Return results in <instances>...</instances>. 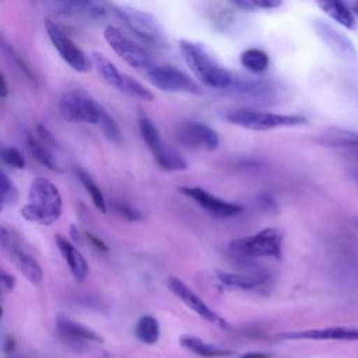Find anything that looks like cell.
Here are the masks:
<instances>
[{
    "mask_svg": "<svg viewBox=\"0 0 358 358\" xmlns=\"http://www.w3.org/2000/svg\"><path fill=\"white\" fill-rule=\"evenodd\" d=\"M28 203L21 208V215L35 224L50 225L62 215L63 200L56 185L48 178H35L29 186Z\"/></svg>",
    "mask_w": 358,
    "mask_h": 358,
    "instance_id": "6da1fadb",
    "label": "cell"
},
{
    "mask_svg": "<svg viewBox=\"0 0 358 358\" xmlns=\"http://www.w3.org/2000/svg\"><path fill=\"white\" fill-rule=\"evenodd\" d=\"M179 50L185 63L200 83L217 90H225L234 85L235 80L232 74L201 45L190 41H180Z\"/></svg>",
    "mask_w": 358,
    "mask_h": 358,
    "instance_id": "7a4b0ae2",
    "label": "cell"
},
{
    "mask_svg": "<svg viewBox=\"0 0 358 358\" xmlns=\"http://www.w3.org/2000/svg\"><path fill=\"white\" fill-rule=\"evenodd\" d=\"M224 119L235 126L255 130L266 131L278 127H294L302 126L308 120L299 115H281L271 112H262L253 109H229L222 113Z\"/></svg>",
    "mask_w": 358,
    "mask_h": 358,
    "instance_id": "3957f363",
    "label": "cell"
},
{
    "mask_svg": "<svg viewBox=\"0 0 358 358\" xmlns=\"http://www.w3.org/2000/svg\"><path fill=\"white\" fill-rule=\"evenodd\" d=\"M0 248L10 257L18 271L34 285L43 280V271L34 256L24 248L20 236L10 228L0 225Z\"/></svg>",
    "mask_w": 358,
    "mask_h": 358,
    "instance_id": "277c9868",
    "label": "cell"
},
{
    "mask_svg": "<svg viewBox=\"0 0 358 358\" xmlns=\"http://www.w3.org/2000/svg\"><path fill=\"white\" fill-rule=\"evenodd\" d=\"M59 109L67 122L90 124H98L105 110L102 105L84 90H70L64 92L59 101Z\"/></svg>",
    "mask_w": 358,
    "mask_h": 358,
    "instance_id": "5b68a950",
    "label": "cell"
},
{
    "mask_svg": "<svg viewBox=\"0 0 358 358\" xmlns=\"http://www.w3.org/2000/svg\"><path fill=\"white\" fill-rule=\"evenodd\" d=\"M138 129L140 134L147 144L148 150L152 152L157 164L165 171H182L186 169L185 158L166 144H164L158 129L155 124L144 115L138 117Z\"/></svg>",
    "mask_w": 358,
    "mask_h": 358,
    "instance_id": "8992f818",
    "label": "cell"
},
{
    "mask_svg": "<svg viewBox=\"0 0 358 358\" xmlns=\"http://www.w3.org/2000/svg\"><path fill=\"white\" fill-rule=\"evenodd\" d=\"M229 249L246 257H278L281 252V234L275 228H264L253 236L234 239Z\"/></svg>",
    "mask_w": 358,
    "mask_h": 358,
    "instance_id": "52a82bcc",
    "label": "cell"
},
{
    "mask_svg": "<svg viewBox=\"0 0 358 358\" xmlns=\"http://www.w3.org/2000/svg\"><path fill=\"white\" fill-rule=\"evenodd\" d=\"M45 31L59 56L77 73L91 70V57L85 55L76 42L52 20H45Z\"/></svg>",
    "mask_w": 358,
    "mask_h": 358,
    "instance_id": "ba28073f",
    "label": "cell"
},
{
    "mask_svg": "<svg viewBox=\"0 0 358 358\" xmlns=\"http://www.w3.org/2000/svg\"><path fill=\"white\" fill-rule=\"evenodd\" d=\"M103 39L109 45V48L130 67L145 71L152 66L150 55L141 46H138L136 42L122 34V31L116 27L108 25L103 29Z\"/></svg>",
    "mask_w": 358,
    "mask_h": 358,
    "instance_id": "9c48e42d",
    "label": "cell"
},
{
    "mask_svg": "<svg viewBox=\"0 0 358 358\" xmlns=\"http://www.w3.org/2000/svg\"><path fill=\"white\" fill-rule=\"evenodd\" d=\"M150 83L164 92H180L190 95H200L201 90L197 83L183 71L172 66H151L145 70Z\"/></svg>",
    "mask_w": 358,
    "mask_h": 358,
    "instance_id": "30bf717a",
    "label": "cell"
},
{
    "mask_svg": "<svg viewBox=\"0 0 358 358\" xmlns=\"http://www.w3.org/2000/svg\"><path fill=\"white\" fill-rule=\"evenodd\" d=\"M115 13L130 31L141 39L147 42H159L164 38V29L152 14L130 6H117L115 7Z\"/></svg>",
    "mask_w": 358,
    "mask_h": 358,
    "instance_id": "8fae6325",
    "label": "cell"
},
{
    "mask_svg": "<svg viewBox=\"0 0 358 358\" xmlns=\"http://www.w3.org/2000/svg\"><path fill=\"white\" fill-rule=\"evenodd\" d=\"M178 141L190 150L213 151L220 144V137L215 130L200 122H185L176 131Z\"/></svg>",
    "mask_w": 358,
    "mask_h": 358,
    "instance_id": "7c38bea8",
    "label": "cell"
},
{
    "mask_svg": "<svg viewBox=\"0 0 358 358\" xmlns=\"http://www.w3.org/2000/svg\"><path fill=\"white\" fill-rule=\"evenodd\" d=\"M313 29L316 35L326 43V46L338 57L344 60H357L358 52L350 38L340 29L326 22L324 20H316L313 22Z\"/></svg>",
    "mask_w": 358,
    "mask_h": 358,
    "instance_id": "4fadbf2b",
    "label": "cell"
},
{
    "mask_svg": "<svg viewBox=\"0 0 358 358\" xmlns=\"http://www.w3.org/2000/svg\"><path fill=\"white\" fill-rule=\"evenodd\" d=\"M168 288L185 303L187 305L193 312H196L199 316H201L204 320L220 326V327H225L227 323L225 320L215 313L197 294H194L185 282H182L179 278L171 275L168 277Z\"/></svg>",
    "mask_w": 358,
    "mask_h": 358,
    "instance_id": "5bb4252c",
    "label": "cell"
},
{
    "mask_svg": "<svg viewBox=\"0 0 358 358\" xmlns=\"http://www.w3.org/2000/svg\"><path fill=\"white\" fill-rule=\"evenodd\" d=\"M183 194L194 200L203 210L210 213L211 215L217 218H227V217H234L238 215L243 211V207L235 203H229L225 200H221L211 193L203 190L201 187H194V186H186L179 189Z\"/></svg>",
    "mask_w": 358,
    "mask_h": 358,
    "instance_id": "9a60e30c",
    "label": "cell"
},
{
    "mask_svg": "<svg viewBox=\"0 0 358 358\" xmlns=\"http://www.w3.org/2000/svg\"><path fill=\"white\" fill-rule=\"evenodd\" d=\"M281 338L287 340H337V341H357V326H329L319 329H306L299 331L281 333Z\"/></svg>",
    "mask_w": 358,
    "mask_h": 358,
    "instance_id": "2e32d148",
    "label": "cell"
},
{
    "mask_svg": "<svg viewBox=\"0 0 358 358\" xmlns=\"http://www.w3.org/2000/svg\"><path fill=\"white\" fill-rule=\"evenodd\" d=\"M56 324H57V330L60 333V336L63 337V340H66L69 344L74 345L77 350L83 348L87 343H102L103 338L95 333L94 330H91L90 327L77 323L74 320H71L67 316H57L56 319Z\"/></svg>",
    "mask_w": 358,
    "mask_h": 358,
    "instance_id": "e0dca14e",
    "label": "cell"
},
{
    "mask_svg": "<svg viewBox=\"0 0 358 358\" xmlns=\"http://www.w3.org/2000/svg\"><path fill=\"white\" fill-rule=\"evenodd\" d=\"M57 248L63 256V259L66 260L73 277L76 278V281H84L90 273L88 268V263L85 260V257L81 255V252H78V249L70 242L67 241L64 236L62 235H56L55 236Z\"/></svg>",
    "mask_w": 358,
    "mask_h": 358,
    "instance_id": "ac0fdd59",
    "label": "cell"
},
{
    "mask_svg": "<svg viewBox=\"0 0 358 358\" xmlns=\"http://www.w3.org/2000/svg\"><path fill=\"white\" fill-rule=\"evenodd\" d=\"M90 57H91L92 66L95 67V70L98 71V74L102 77V80H103L108 85H110V87H113L115 90L119 91L124 73L119 71L117 67H116L106 56H103V55L99 53V52H92Z\"/></svg>",
    "mask_w": 358,
    "mask_h": 358,
    "instance_id": "d6986e66",
    "label": "cell"
},
{
    "mask_svg": "<svg viewBox=\"0 0 358 358\" xmlns=\"http://www.w3.org/2000/svg\"><path fill=\"white\" fill-rule=\"evenodd\" d=\"M179 341H180L182 347L187 348L193 354L200 355L203 358H224V357L232 355V351L220 348V347L213 345V344H208V343H206L201 338L194 337V336H182L179 338Z\"/></svg>",
    "mask_w": 358,
    "mask_h": 358,
    "instance_id": "ffe728a7",
    "label": "cell"
},
{
    "mask_svg": "<svg viewBox=\"0 0 358 358\" xmlns=\"http://www.w3.org/2000/svg\"><path fill=\"white\" fill-rule=\"evenodd\" d=\"M317 143L327 147H358V133L345 129H327L317 136Z\"/></svg>",
    "mask_w": 358,
    "mask_h": 358,
    "instance_id": "44dd1931",
    "label": "cell"
},
{
    "mask_svg": "<svg viewBox=\"0 0 358 358\" xmlns=\"http://www.w3.org/2000/svg\"><path fill=\"white\" fill-rule=\"evenodd\" d=\"M63 7L71 13L91 18H102L108 13L105 0H59Z\"/></svg>",
    "mask_w": 358,
    "mask_h": 358,
    "instance_id": "7402d4cb",
    "label": "cell"
},
{
    "mask_svg": "<svg viewBox=\"0 0 358 358\" xmlns=\"http://www.w3.org/2000/svg\"><path fill=\"white\" fill-rule=\"evenodd\" d=\"M316 3L320 10L324 11V14H327L331 20H334L344 28H354V17L343 0H316Z\"/></svg>",
    "mask_w": 358,
    "mask_h": 358,
    "instance_id": "603a6c76",
    "label": "cell"
},
{
    "mask_svg": "<svg viewBox=\"0 0 358 358\" xmlns=\"http://www.w3.org/2000/svg\"><path fill=\"white\" fill-rule=\"evenodd\" d=\"M217 280L225 287L250 289L263 282V277L256 274H245V273H229V271H218Z\"/></svg>",
    "mask_w": 358,
    "mask_h": 358,
    "instance_id": "cb8c5ba5",
    "label": "cell"
},
{
    "mask_svg": "<svg viewBox=\"0 0 358 358\" xmlns=\"http://www.w3.org/2000/svg\"><path fill=\"white\" fill-rule=\"evenodd\" d=\"M27 145H28V150L32 154V157L39 164H42L43 166H46L50 171H60V168H59V165H57V162H56V159H55V157L50 151V147L45 145L42 141H39L34 136H28Z\"/></svg>",
    "mask_w": 358,
    "mask_h": 358,
    "instance_id": "d4e9b609",
    "label": "cell"
},
{
    "mask_svg": "<svg viewBox=\"0 0 358 358\" xmlns=\"http://www.w3.org/2000/svg\"><path fill=\"white\" fill-rule=\"evenodd\" d=\"M0 50L6 55V57L14 64V67L24 74L32 84H36V78L35 74L32 73V69L29 67V64L22 59V56L14 49V46L4 38V35L0 32Z\"/></svg>",
    "mask_w": 358,
    "mask_h": 358,
    "instance_id": "484cf974",
    "label": "cell"
},
{
    "mask_svg": "<svg viewBox=\"0 0 358 358\" xmlns=\"http://www.w3.org/2000/svg\"><path fill=\"white\" fill-rule=\"evenodd\" d=\"M76 175L80 179L84 189L87 190V193L91 196V200H92L95 208L98 211H101L102 214H105L106 213V201H105L101 187L96 185V182L92 179V176L88 172H85L84 169L76 168Z\"/></svg>",
    "mask_w": 358,
    "mask_h": 358,
    "instance_id": "4316f807",
    "label": "cell"
},
{
    "mask_svg": "<svg viewBox=\"0 0 358 358\" xmlns=\"http://www.w3.org/2000/svg\"><path fill=\"white\" fill-rule=\"evenodd\" d=\"M136 337L144 344H155L159 338V324L154 316H141L136 324Z\"/></svg>",
    "mask_w": 358,
    "mask_h": 358,
    "instance_id": "83f0119b",
    "label": "cell"
},
{
    "mask_svg": "<svg viewBox=\"0 0 358 358\" xmlns=\"http://www.w3.org/2000/svg\"><path fill=\"white\" fill-rule=\"evenodd\" d=\"M239 60H241V64L252 73H263L270 63L267 53L257 48H250L242 52Z\"/></svg>",
    "mask_w": 358,
    "mask_h": 358,
    "instance_id": "f1b7e54d",
    "label": "cell"
},
{
    "mask_svg": "<svg viewBox=\"0 0 358 358\" xmlns=\"http://www.w3.org/2000/svg\"><path fill=\"white\" fill-rule=\"evenodd\" d=\"M119 92H122L127 96L140 99V101L148 102V101L154 99V95L148 88H145L140 81H137L136 78H133L131 76H127V74H123V80H122Z\"/></svg>",
    "mask_w": 358,
    "mask_h": 358,
    "instance_id": "f546056e",
    "label": "cell"
},
{
    "mask_svg": "<svg viewBox=\"0 0 358 358\" xmlns=\"http://www.w3.org/2000/svg\"><path fill=\"white\" fill-rule=\"evenodd\" d=\"M98 126L101 127L102 133L105 134V137L112 141V143H120L122 141V131L119 129V124L116 123V120L106 112L103 110Z\"/></svg>",
    "mask_w": 358,
    "mask_h": 358,
    "instance_id": "4dcf8cb0",
    "label": "cell"
},
{
    "mask_svg": "<svg viewBox=\"0 0 358 358\" xmlns=\"http://www.w3.org/2000/svg\"><path fill=\"white\" fill-rule=\"evenodd\" d=\"M0 159L17 169H22L25 168V159L22 157V154L15 148V147H4L0 150Z\"/></svg>",
    "mask_w": 358,
    "mask_h": 358,
    "instance_id": "1f68e13d",
    "label": "cell"
},
{
    "mask_svg": "<svg viewBox=\"0 0 358 358\" xmlns=\"http://www.w3.org/2000/svg\"><path fill=\"white\" fill-rule=\"evenodd\" d=\"M112 208L115 210V213L119 217H122L126 221H138L141 218L138 211H136L133 207H130L129 204H126L123 201H113Z\"/></svg>",
    "mask_w": 358,
    "mask_h": 358,
    "instance_id": "d6a6232c",
    "label": "cell"
},
{
    "mask_svg": "<svg viewBox=\"0 0 358 358\" xmlns=\"http://www.w3.org/2000/svg\"><path fill=\"white\" fill-rule=\"evenodd\" d=\"M0 193L7 199V201L11 200L17 193L13 182L1 169H0Z\"/></svg>",
    "mask_w": 358,
    "mask_h": 358,
    "instance_id": "836d02e7",
    "label": "cell"
},
{
    "mask_svg": "<svg viewBox=\"0 0 358 358\" xmlns=\"http://www.w3.org/2000/svg\"><path fill=\"white\" fill-rule=\"evenodd\" d=\"M36 133H38V140L42 141L45 145H48V147H50V148L55 145L53 136L49 133V130H48L45 126L39 124V126L36 127Z\"/></svg>",
    "mask_w": 358,
    "mask_h": 358,
    "instance_id": "e575fe53",
    "label": "cell"
},
{
    "mask_svg": "<svg viewBox=\"0 0 358 358\" xmlns=\"http://www.w3.org/2000/svg\"><path fill=\"white\" fill-rule=\"evenodd\" d=\"M85 236H87L88 242H90L95 249H98V250H101V252H108V245H106L102 239H99L98 236H95L94 234H90V232H87Z\"/></svg>",
    "mask_w": 358,
    "mask_h": 358,
    "instance_id": "d590c367",
    "label": "cell"
},
{
    "mask_svg": "<svg viewBox=\"0 0 358 358\" xmlns=\"http://www.w3.org/2000/svg\"><path fill=\"white\" fill-rule=\"evenodd\" d=\"M253 6L257 8H266V10H270V8H277L280 4H281V0H252Z\"/></svg>",
    "mask_w": 358,
    "mask_h": 358,
    "instance_id": "8d00e7d4",
    "label": "cell"
},
{
    "mask_svg": "<svg viewBox=\"0 0 358 358\" xmlns=\"http://www.w3.org/2000/svg\"><path fill=\"white\" fill-rule=\"evenodd\" d=\"M15 284V280L11 274L6 271H0V287L4 289H13Z\"/></svg>",
    "mask_w": 358,
    "mask_h": 358,
    "instance_id": "74e56055",
    "label": "cell"
},
{
    "mask_svg": "<svg viewBox=\"0 0 358 358\" xmlns=\"http://www.w3.org/2000/svg\"><path fill=\"white\" fill-rule=\"evenodd\" d=\"M227 1H229L235 7H238L241 10H245V11H255L256 10L252 0H227Z\"/></svg>",
    "mask_w": 358,
    "mask_h": 358,
    "instance_id": "f35d334b",
    "label": "cell"
},
{
    "mask_svg": "<svg viewBox=\"0 0 358 358\" xmlns=\"http://www.w3.org/2000/svg\"><path fill=\"white\" fill-rule=\"evenodd\" d=\"M15 350V341L13 337H7L6 341H4V345H3V351L6 354H11L13 351Z\"/></svg>",
    "mask_w": 358,
    "mask_h": 358,
    "instance_id": "ab89813d",
    "label": "cell"
},
{
    "mask_svg": "<svg viewBox=\"0 0 358 358\" xmlns=\"http://www.w3.org/2000/svg\"><path fill=\"white\" fill-rule=\"evenodd\" d=\"M7 95H8V85L6 83L3 73L0 71V98H6Z\"/></svg>",
    "mask_w": 358,
    "mask_h": 358,
    "instance_id": "60d3db41",
    "label": "cell"
},
{
    "mask_svg": "<svg viewBox=\"0 0 358 358\" xmlns=\"http://www.w3.org/2000/svg\"><path fill=\"white\" fill-rule=\"evenodd\" d=\"M238 358H270V355L263 354V352H246Z\"/></svg>",
    "mask_w": 358,
    "mask_h": 358,
    "instance_id": "b9f144b4",
    "label": "cell"
},
{
    "mask_svg": "<svg viewBox=\"0 0 358 358\" xmlns=\"http://www.w3.org/2000/svg\"><path fill=\"white\" fill-rule=\"evenodd\" d=\"M70 235H71V239L74 242H80V234H78V228L73 224L70 225Z\"/></svg>",
    "mask_w": 358,
    "mask_h": 358,
    "instance_id": "7bdbcfd3",
    "label": "cell"
},
{
    "mask_svg": "<svg viewBox=\"0 0 358 358\" xmlns=\"http://www.w3.org/2000/svg\"><path fill=\"white\" fill-rule=\"evenodd\" d=\"M7 203V199L0 193V211L4 208V204Z\"/></svg>",
    "mask_w": 358,
    "mask_h": 358,
    "instance_id": "ee69618b",
    "label": "cell"
},
{
    "mask_svg": "<svg viewBox=\"0 0 358 358\" xmlns=\"http://www.w3.org/2000/svg\"><path fill=\"white\" fill-rule=\"evenodd\" d=\"M1 316H3V308L0 306V319H1Z\"/></svg>",
    "mask_w": 358,
    "mask_h": 358,
    "instance_id": "f6af8a7d",
    "label": "cell"
},
{
    "mask_svg": "<svg viewBox=\"0 0 358 358\" xmlns=\"http://www.w3.org/2000/svg\"><path fill=\"white\" fill-rule=\"evenodd\" d=\"M355 11H357V15H358V7H357V10H355Z\"/></svg>",
    "mask_w": 358,
    "mask_h": 358,
    "instance_id": "bcb514c9",
    "label": "cell"
}]
</instances>
